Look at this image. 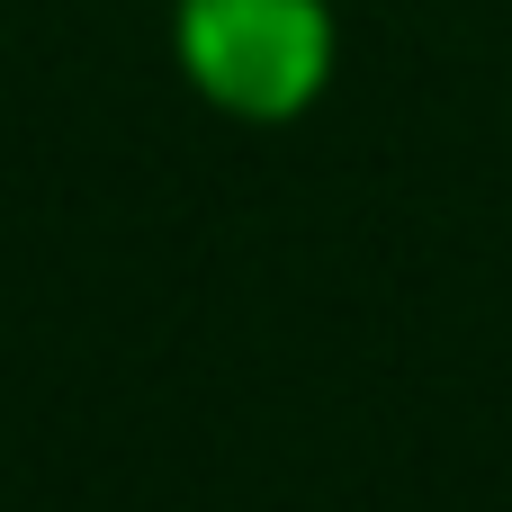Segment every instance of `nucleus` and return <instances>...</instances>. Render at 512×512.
<instances>
[{"label":"nucleus","instance_id":"obj_1","mask_svg":"<svg viewBox=\"0 0 512 512\" xmlns=\"http://www.w3.org/2000/svg\"><path fill=\"white\" fill-rule=\"evenodd\" d=\"M180 90L225 126H297L342 81L333 0H162Z\"/></svg>","mask_w":512,"mask_h":512}]
</instances>
